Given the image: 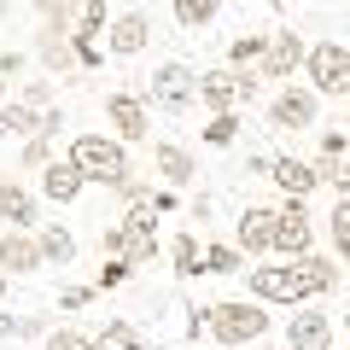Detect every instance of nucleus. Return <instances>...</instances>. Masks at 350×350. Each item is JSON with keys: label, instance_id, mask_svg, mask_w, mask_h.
<instances>
[{"label": "nucleus", "instance_id": "obj_22", "mask_svg": "<svg viewBox=\"0 0 350 350\" xmlns=\"http://www.w3.org/2000/svg\"><path fill=\"white\" fill-rule=\"evenodd\" d=\"M94 338H100V350H152V338L140 333V327L129 321V315H105Z\"/></svg>", "mask_w": 350, "mask_h": 350}, {"label": "nucleus", "instance_id": "obj_25", "mask_svg": "<svg viewBox=\"0 0 350 350\" xmlns=\"http://www.w3.org/2000/svg\"><path fill=\"white\" fill-rule=\"evenodd\" d=\"M170 262H175V275H181V280H199V275H204V245H199V234H175Z\"/></svg>", "mask_w": 350, "mask_h": 350}, {"label": "nucleus", "instance_id": "obj_21", "mask_svg": "<svg viewBox=\"0 0 350 350\" xmlns=\"http://www.w3.org/2000/svg\"><path fill=\"white\" fill-rule=\"evenodd\" d=\"M345 158H350V135L345 129H321L315 135V175H321L327 187H338V175H345Z\"/></svg>", "mask_w": 350, "mask_h": 350}, {"label": "nucleus", "instance_id": "obj_33", "mask_svg": "<svg viewBox=\"0 0 350 350\" xmlns=\"http://www.w3.org/2000/svg\"><path fill=\"white\" fill-rule=\"evenodd\" d=\"M199 135H204V146H234V140H239V111H222V117H211V123H204Z\"/></svg>", "mask_w": 350, "mask_h": 350}, {"label": "nucleus", "instance_id": "obj_36", "mask_svg": "<svg viewBox=\"0 0 350 350\" xmlns=\"http://www.w3.org/2000/svg\"><path fill=\"white\" fill-rule=\"evenodd\" d=\"M152 193H158V187H146V181H135V175H129L123 187H117V199H123V211H129V204H152Z\"/></svg>", "mask_w": 350, "mask_h": 350}, {"label": "nucleus", "instance_id": "obj_39", "mask_svg": "<svg viewBox=\"0 0 350 350\" xmlns=\"http://www.w3.org/2000/svg\"><path fill=\"white\" fill-rule=\"evenodd\" d=\"M18 333H24V315H12L6 304H0V338H18Z\"/></svg>", "mask_w": 350, "mask_h": 350}, {"label": "nucleus", "instance_id": "obj_1", "mask_svg": "<svg viewBox=\"0 0 350 350\" xmlns=\"http://www.w3.org/2000/svg\"><path fill=\"white\" fill-rule=\"evenodd\" d=\"M64 158L76 163V170L88 175V187H123L129 175H135V163H129V146L117 135H94V129H82V135L70 140V152Z\"/></svg>", "mask_w": 350, "mask_h": 350}, {"label": "nucleus", "instance_id": "obj_46", "mask_svg": "<svg viewBox=\"0 0 350 350\" xmlns=\"http://www.w3.org/2000/svg\"><path fill=\"white\" fill-rule=\"evenodd\" d=\"M338 129H345V135H350V111H345V123H338Z\"/></svg>", "mask_w": 350, "mask_h": 350}, {"label": "nucleus", "instance_id": "obj_10", "mask_svg": "<svg viewBox=\"0 0 350 350\" xmlns=\"http://www.w3.org/2000/svg\"><path fill=\"white\" fill-rule=\"evenodd\" d=\"M304 59H310V41H304L298 29H269V53H262L257 76L262 82H292V76L304 70Z\"/></svg>", "mask_w": 350, "mask_h": 350}, {"label": "nucleus", "instance_id": "obj_7", "mask_svg": "<svg viewBox=\"0 0 350 350\" xmlns=\"http://www.w3.org/2000/svg\"><path fill=\"white\" fill-rule=\"evenodd\" d=\"M105 123H111V135L123 140V146H140V140H152V105L140 100V94H105Z\"/></svg>", "mask_w": 350, "mask_h": 350}, {"label": "nucleus", "instance_id": "obj_19", "mask_svg": "<svg viewBox=\"0 0 350 350\" xmlns=\"http://www.w3.org/2000/svg\"><path fill=\"white\" fill-rule=\"evenodd\" d=\"M82 193H88V175L76 170L70 158H53L47 170H41V199L47 204H76Z\"/></svg>", "mask_w": 350, "mask_h": 350}, {"label": "nucleus", "instance_id": "obj_14", "mask_svg": "<svg viewBox=\"0 0 350 350\" xmlns=\"http://www.w3.org/2000/svg\"><path fill=\"white\" fill-rule=\"evenodd\" d=\"M146 47H152V18L140 12V6L117 12L111 29H105V53H111V59H140Z\"/></svg>", "mask_w": 350, "mask_h": 350}, {"label": "nucleus", "instance_id": "obj_12", "mask_svg": "<svg viewBox=\"0 0 350 350\" xmlns=\"http://www.w3.org/2000/svg\"><path fill=\"white\" fill-rule=\"evenodd\" d=\"M275 251L280 257H304V251H315V228H310V211H304V199H280L275 204Z\"/></svg>", "mask_w": 350, "mask_h": 350}, {"label": "nucleus", "instance_id": "obj_34", "mask_svg": "<svg viewBox=\"0 0 350 350\" xmlns=\"http://www.w3.org/2000/svg\"><path fill=\"white\" fill-rule=\"evenodd\" d=\"M29 6L41 12V24H76V6L82 0H29Z\"/></svg>", "mask_w": 350, "mask_h": 350}, {"label": "nucleus", "instance_id": "obj_47", "mask_svg": "<svg viewBox=\"0 0 350 350\" xmlns=\"http://www.w3.org/2000/svg\"><path fill=\"white\" fill-rule=\"evenodd\" d=\"M0 24H6V0H0Z\"/></svg>", "mask_w": 350, "mask_h": 350}, {"label": "nucleus", "instance_id": "obj_5", "mask_svg": "<svg viewBox=\"0 0 350 350\" xmlns=\"http://www.w3.org/2000/svg\"><path fill=\"white\" fill-rule=\"evenodd\" d=\"M245 292L257 304H275V310H298V304H310V292H304L298 269L292 262H262V269H245Z\"/></svg>", "mask_w": 350, "mask_h": 350}, {"label": "nucleus", "instance_id": "obj_35", "mask_svg": "<svg viewBox=\"0 0 350 350\" xmlns=\"http://www.w3.org/2000/svg\"><path fill=\"white\" fill-rule=\"evenodd\" d=\"M135 275V262H123V257H100V275H94V286H123V280Z\"/></svg>", "mask_w": 350, "mask_h": 350}, {"label": "nucleus", "instance_id": "obj_20", "mask_svg": "<svg viewBox=\"0 0 350 350\" xmlns=\"http://www.w3.org/2000/svg\"><path fill=\"white\" fill-rule=\"evenodd\" d=\"M292 269H298V280H304V292L310 298H327V292L338 286V257H327V251H304V257H292Z\"/></svg>", "mask_w": 350, "mask_h": 350}, {"label": "nucleus", "instance_id": "obj_42", "mask_svg": "<svg viewBox=\"0 0 350 350\" xmlns=\"http://www.w3.org/2000/svg\"><path fill=\"white\" fill-rule=\"evenodd\" d=\"M12 135V105H0V140Z\"/></svg>", "mask_w": 350, "mask_h": 350}, {"label": "nucleus", "instance_id": "obj_44", "mask_svg": "<svg viewBox=\"0 0 350 350\" xmlns=\"http://www.w3.org/2000/svg\"><path fill=\"white\" fill-rule=\"evenodd\" d=\"M6 280H12V275H6V269H0V298H6Z\"/></svg>", "mask_w": 350, "mask_h": 350}, {"label": "nucleus", "instance_id": "obj_11", "mask_svg": "<svg viewBox=\"0 0 350 350\" xmlns=\"http://www.w3.org/2000/svg\"><path fill=\"white\" fill-rule=\"evenodd\" d=\"M338 345V327L327 310H315V304H298V310L286 315V350H333Z\"/></svg>", "mask_w": 350, "mask_h": 350}, {"label": "nucleus", "instance_id": "obj_26", "mask_svg": "<svg viewBox=\"0 0 350 350\" xmlns=\"http://www.w3.org/2000/svg\"><path fill=\"white\" fill-rule=\"evenodd\" d=\"M327 245L350 269V199H333V211H327Z\"/></svg>", "mask_w": 350, "mask_h": 350}, {"label": "nucleus", "instance_id": "obj_18", "mask_svg": "<svg viewBox=\"0 0 350 350\" xmlns=\"http://www.w3.org/2000/svg\"><path fill=\"white\" fill-rule=\"evenodd\" d=\"M269 181H275L286 199H310V193L321 187L315 163H310V158H292V152H275V170H269Z\"/></svg>", "mask_w": 350, "mask_h": 350}, {"label": "nucleus", "instance_id": "obj_3", "mask_svg": "<svg viewBox=\"0 0 350 350\" xmlns=\"http://www.w3.org/2000/svg\"><path fill=\"white\" fill-rule=\"evenodd\" d=\"M140 100L158 105V111H193V105H199V70H193V64H181V59H163L158 70L146 76Z\"/></svg>", "mask_w": 350, "mask_h": 350}, {"label": "nucleus", "instance_id": "obj_32", "mask_svg": "<svg viewBox=\"0 0 350 350\" xmlns=\"http://www.w3.org/2000/svg\"><path fill=\"white\" fill-rule=\"evenodd\" d=\"M53 158H59V152H53V135H29L24 152H18V170H36V175H41Z\"/></svg>", "mask_w": 350, "mask_h": 350}, {"label": "nucleus", "instance_id": "obj_15", "mask_svg": "<svg viewBox=\"0 0 350 350\" xmlns=\"http://www.w3.org/2000/svg\"><path fill=\"white\" fill-rule=\"evenodd\" d=\"M152 170H158L163 187H175V193L199 181V158H193L181 140H152Z\"/></svg>", "mask_w": 350, "mask_h": 350}, {"label": "nucleus", "instance_id": "obj_31", "mask_svg": "<svg viewBox=\"0 0 350 350\" xmlns=\"http://www.w3.org/2000/svg\"><path fill=\"white\" fill-rule=\"evenodd\" d=\"M41 350H100V338L82 333V327H53V333L41 338Z\"/></svg>", "mask_w": 350, "mask_h": 350}, {"label": "nucleus", "instance_id": "obj_43", "mask_svg": "<svg viewBox=\"0 0 350 350\" xmlns=\"http://www.w3.org/2000/svg\"><path fill=\"white\" fill-rule=\"evenodd\" d=\"M269 6H275V12H292V6H304V0H269Z\"/></svg>", "mask_w": 350, "mask_h": 350}, {"label": "nucleus", "instance_id": "obj_2", "mask_svg": "<svg viewBox=\"0 0 350 350\" xmlns=\"http://www.w3.org/2000/svg\"><path fill=\"white\" fill-rule=\"evenodd\" d=\"M204 315V333L216 338V345H228V350H245V345H257L262 333H269V304H257V298H222V304H211V310H199Z\"/></svg>", "mask_w": 350, "mask_h": 350}, {"label": "nucleus", "instance_id": "obj_13", "mask_svg": "<svg viewBox=\"0 0 350 350\" xmlns=\"http://www.w3.org/2000/svg\"><path fill=\"white\" fill-rule=\"evenodd\" d=\"M275 204H245V211L234 216V245L245 251V257H269L275 251Z\"/></svg>", "mask_w": 350, "mask_h": 350}, {"label": "nucleus", "instance_id": "obj_30", "mask_svg": "<svg viewBox=\"0 0 350 350\" xmlns=\"http://www.w3.org/2000/svg\"><path fill=\"white\" fill-rule=\"evenodd\" d=\"M53 82H59V76H41V82H24V88L12 94V100H18V105H29V111H53V105H59V88H53Z\"/></svg>", "mask_w": 350, "mask_h": 350}, {"label": "nucleus", "instance_id": "obj_40", "mask_svg": "<svg viewBox=\"0 0 350 350\" xmlns=\"http://www.w3.org/2000/svg\"><path fill=\"white\" fill-rule=\"evenodd\" d=\"M41 135H53V140H59V135H64V111H59V105H53V111H47V117H41Z\"/></svg>", "mask_w": 350, "mask_h": 350}, {"label": "nucleus", "instance_id": "obj_41", "mask_svg": "<svg viewBox=\"0 0 350 350\" xmlns=\"http://www.w3.org/2000/svg\"><path fill=\"white\" fill-rule=\"evenodd\" d=\"M152 204H158V216H170L175 211V187H158V193H152Z\"/></svg>", "mask_w": 350, "mask_h": 350}, {"label": "nucleus", "instance_id": "obj_37", "mask_svg": "<svg viewBox=\"0 0 350 350\" xmlns=\"http://www.w3.org/2000/svg\"><path fill=\"white\" fill-rule=\"evenodd\" d=\"M94 292H100V286H64L59 304H64V310H88V304H94Z\"/></svg>", "mask_w": 350, "mask_h": 350}, {"label": "nucleus", "instance_id": "obj_28", "mask_svg": "<svg viewBox=\"0 0 350 350\" xmlns=\"http://www.w3.org/2000/svg\"><path fill=\"white\" fill-rule=\"evenodd\" d=\"M76 36H88V41H105V29H111V12H105V0H82L76 6Z\"/></svg>", "mask_w": 350, "mask_h": 350}, {"label": "nucleus", "instance_id": "obj_6", "mask_svg": "<svg viewBox=\"0 0 350 350\" xmlns=\"http://www.w3.org/2000/svg\"><path fill=\"white\" fill-rule=\"evenodd\" d=\"M269 129L275 135H304V129H315V117H321V94L315 88H298V82H280V94L269 100Z\"/></svg>", "mask_w": 350, "mask_h": 350}, {"label": "nucleus", "instance_id": "obj_27", "mask_svg": "<svg viewBox=\"0 0 350 350\" xmlns=\"http://www.w3.org/2000/svg\"><path fill=\"white\" fill-rule=\"evenodd\" d=\"M262 53H269V36H251V29L228 41V64H234V70H257Z\"/></svg>", "mask_w": 350, "mask_h": 350}, {"label": "nucleus", "instance_id": "obj_16", "mask_svg": "<svg viewBox=\"0 0 350 350\" xmlns=\"http://www.w3.org/2000/svg\"><path fill=\"white\" fill-rule=\"evenodd\" d=\"M0 269H6V275H36V269H47L36 228H6V234H0Z\"/></svg>", "mask_w": 350, "mask_h": 350}, {"label": "nucleus", "instance_id": "obj_24", "mask_svg": "<svg viewBox=\"0 0 350 350\" xmlns=\"http://www.w3.org/2000/svg\"><path fill=\"white\" fill-rule=\"evenodd\" d=\"M170 18L187 36H199V29H211L216 18H222V0H170Z\"/></svg>", "mask_w": 350, "mask_h": 350}, {"label": "nucleus", "instance_id": "obj_8", "mask_svg": "<svg viewBox=\"0 0 350 350\" xmlns=\"http://www.w3.org/2000/svg\"><path fill=\"white\" fill-rule=\"evenodd\" d=\"M245 105V70L234 64H216V70H199V111L204 117H222Z\"/></svg>", "mask_w": 350, "mask_h": 350}, {"label": "nucleus", "instance_id": "obj_4", "mask_svg": "<svg viewBox=\"0 0 350 350\" xmlns=\"http://www.w3.org/2000/svg\"><path fill=\"white\" fill-rule=\"evenodd\" d=\"M304 76H310V88L321 100H350V47H338V41H310Z\"/></svg>", "mask_w": 350, "mask_h": 350}, {"label": "nucleus", "instance_id": "obj_29", "mask_svg": "<svg viewBox=\"0 0 350 350\" xmlns=\"http://www.w3.org/2000/svg\"><path fill=\"white\" fill-rule=\"evenodd\" d=\"M204 275H245V251L228 239V245H204Z\"/></svg>", "mask_w": 350, "mask_h": 350}, {"label": "nucleus", "instance_id": "obj_9", "mask_svg": "<svg viewBox=\"0 0 350 350\" xmlns=\"http://www.w3.org/2000/svg\"><path fill=\"white\" fill-rule=\"evenodd\" d=\"M29 53L41 59V70L47 76H70V70H82V59H76V29L70 24H41L36 29V41H29Z\"/></svg>", "mask_w": 350, "mask_h": 350}, {"label": "nucleus", "instance_id": "obj_17", "mask_svg": "<svg viewBox=\"0 0 350 350\" xmlns=\"http://www.w3.org/2000/svg\"><path fill=\"white\" fill-rule=\"evenodd\" d=\"M0 222L6 228H41V199L24 181H12L6 170H0Z\"/></svg>", "mask_w": 350, "mask_h": 350}, {"label": "nucleus", "instance_id": "obj_45", "mask_svg": "<svg viewBox=\"0 0 350 350\" xmlns=\"http://www.w3.org/2000/svg\"><path fill=\"white\" fill-rule=\"evenodd\" d=\"M338 327H345V333H350V310H345V315H338Z\"/></svg>", "mask_w": 350, "mask_h": 350}, {"label": "nucleus", "instance_id": "obj_38", "mask_svg": "<svg viewBox=\"0 0 350 350\" xmlns=\"http://www.w3.org/2000/svg\"><path fill=\"white\" fill-rule=\"evenodd\" d=\"M0 76H6V82L24 76V53H18V47H0Z\"/></svg>", "mask_w": 350, "mask_h": 350}, {"label": "nucleus", "instance_id": "obj_23", "mask_svg": "<svg viewBox=\"0 0 350 350\" xmlns=\"http://www.w3.org/2000/svg\"><path fill=\"white\" fill-rule=\"evenodd\" d=\"M36 239H41V257H47L53 269H70V262H76V234L64 222H41Z\"/></svg>", "mask_w": 350, "mask_h": 350}]
</instances>
